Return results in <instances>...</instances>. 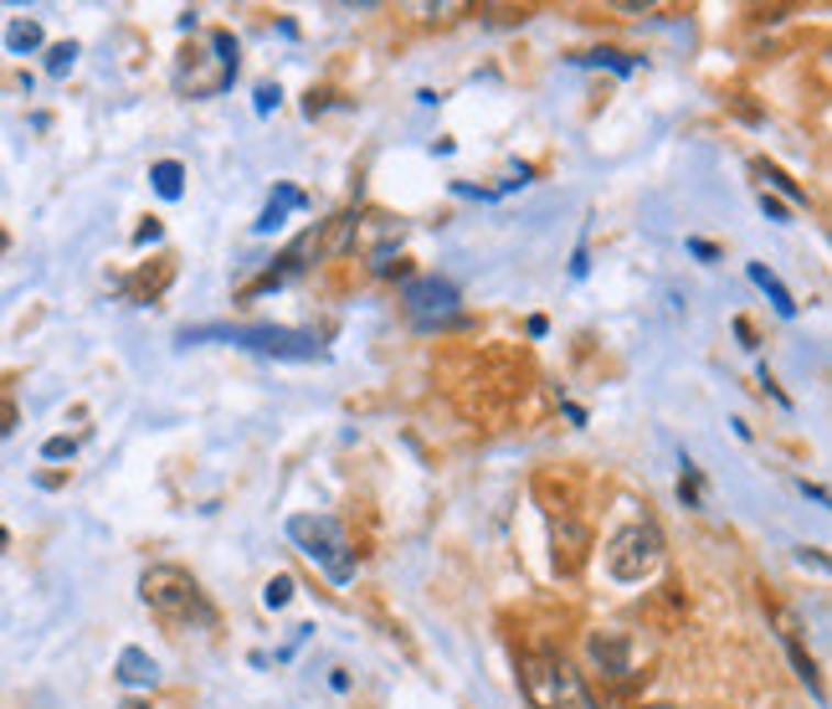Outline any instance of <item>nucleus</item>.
<instances>
[{"mask_svg": "<svg viewBox=\"0 0 832 709\" xmlns=\"http://www.w3.org/2000/svg\"><path fill=\"white\" fill-rule=\"evenodd\" d=\"M761 175H766V180H770V186H776V190H786V196H791V201H807V196H801V186H797V180H786V175L776 170V165H761Z\"/></svg>", "mask_w": 832, "mask_h": 709, "instance_id": "dca6fc26", "label": "nucleus"}, {"mask_svg": "<svg viewBox=\"0 0 832 709\" xmlns=\"http://www.w3.org/2000/svg\"><path fill=\"white\" fill-rule=\"evenodd\" d=\"M519 689L534 709H601L586 674L561 653H524L519 658Z\"/></svg>", "mask_w": 832, "mask_h": 709, "instance_id": "f03ea898", "label": "nucleus"}, {"mask_svg": "<svg viewBox=\"0 0 832 709\" xmlns=\"http://www.w3.org/2000/svg\"><path fill=\"white\" fill-rule=\"evenodd\" d=\"M761 211H766L770 221H786V206L776 201V196H766V190H761Z\"/></svg>", "mask_w": 832, "mask_h": 709, "instance_id": "a211bd4d", "label": "nucleus"}, {"mask_svg": "<svg viewBox=\"0 0 832 709\" xmlns=\"http://www.w3.org/2000/svg\"><path fill=\"white\" fill-rule=\"evenodd\" d=\"M5 47L11 52H36L42 47V26H36V21H11V26H5Z\"/></svg>", "mask_w": 832, "mask_h": 709, "instance_id": "ddd939ff", "label": "nucleus"}, {"mask_svg": "<svg viewBox=\"0 0 832 709\" xmlns=\"http://www.w3.org/2000/svg\"><path fill=\"white\" fill-rule=\"evenodd\" d=\"M5 545H11V535H5V524H0V551H5Z\"/></svg>", "mask_w": 832, "mask_h": 709, "instance_id": "4be33fe9", "label": "nucleus"}, {"mask_svg": "<svg viewBox=\"0 0 832 709\" xmlns=\"http://www.w3.org/2000/svg\"><path fill=\"white\" fill-rule=\"evenodd\" d=\"M401 303H407V314L422 324V330H437V324H447V319L457 314V288L447 284V278H411L407 293H401Z\"/></svg>", "mask_w": 832, "mask_h": 709, "instance_id": "0eeeda50", "label": "nucleus"}, {"mask_svg": "<svg viewBox=\"0 0 832 709\" xmlns=\"http://www.w3.org/2000/svg\"><path fill=\"white\" fill-rule=\"evenodd\" d=\"M751 278H755V284H761V288H766V293H770V303H776V314H797V299L786 293V288H781V278H776V273H770V268H761V263H751Z\"/></svg>", "mask_w": 832, "mask_h": 709, "instance_id": "9b49d317", "label": "nucleus"}, {"mask_svg": "<svg viewBox=\"0 0 832 709\" xmlns=\"http://www.w3.org/2000/svg\"><path fill=\"white\" fill-rule=\"evenodd\" d=\"M5 247H11V236H5V226H0V253H5Z\"/></svg>", "mask_w": 832, "mask_h": 709, "instance_id": "412c9836", "label": "nucleus"}, {"mask_svg": "<svg viewBox=\"0 0 832 709\" xmlns=\"http://www.w3.org/2000/svg\"><path fill=\"white\" fill-rule=\"evenodd\" d=\"M149 180H155V190L159 196H165V201H175V196H180V180H186V170H180V165H175V159H159L155 170H149Z\"/></svg>", "mask_w": 832, "mask_h": 709, "instance_id": "f8f14e48", "label": "nucleus"}, {"mask_svg": "<svg viewBox=\"0 0 832 709\" xmlns=\"http://www.w3.org/2000/svg\"><path fill=\"white\" fill-rule=\"evenodd\" d=\"M288 540H293L314 566H324V576H330L334 586H345L350 576H355V551H350V540H345V524L330 520V514H293V520H288Z\"/></svg>", "mask_w": 832, "mask_h": 709, "instance_id": "7ed1b4c3", "label": "nucleus"}, {"mask_svg": "<svg viewBox=\"0 0 832 709\" xmlns=\"http://www.w3.org/2000/svg\"><path fill=\"white\" fill-rule=\"evenodd\" d=\"M73 57H78V47H73V42L52 47V52H47V73H67V67H73Z\"/></svg>", "mask_w": 832, "mask_h": 709, "instance_id": "f3484780", "label": "nucleus"}, {"mask_svg": "<svg viewBox=\"0 0 832 709\" xmlns=\"http://www.w3.org/2000/svg\"><path fill=\"white\" fill-rule=\"evenodd\" d=\"M11 426H16V407H11V401H0V437H5Z\"/></svg>", "mask_w": 832, "mask_h": 709, "instance_id": "aec40b11", "label": "nucleus"}, {"mask_svg": "<svg viewBox=\"0 0 832 709\" xmlns=\"http://www.w3.org/2000/svg\"><path fill=\"white\" fill-rule=\"evenodd\" d=\"M124 709H144V705H124Z\"/></svg>", "mask_w": 832, "mask_h": 709, "instance_id": "b1692460", "label": "nucleus"}, {"mask_svg": "<svg viewBox=\"0 0 832 709\" xmlns=\"http://www.w3.org/2000/svg\"><path fill=\"white\" fill-rule=\"evenodd\" d=\"M678 494H684V505H705V489H699V468H689V463H684V484H678Z\"/></svg>", "mask_w": 832, "mask_h": 709, "instance_id": "4468645a", "label": "nucleus"}, {"mask_svg": "<svg viewBox=\"0 0 832 709\" xmlns=\"http://www.w3.org/2000/svg\"><path fill=\"white\" fill-rule=\"evenodd\" d=\"M643 709H674V705H643Z\"/></svg>", "mask_w": 832, "mask_h": 709, "instance_id": "5701e85b", "label": "nucleus"}, {"mask_svg": "<svg viewBox=\"0 0 832 709\" xmlns=\"http://www.w3.org/2000/svg\"><path fill=\"white\" fill-rule=\"evenodd\" d=\"M190 340H232V345H247L257 355H273V361H324V345L303 330H273V324H252V330H186Z\"/></svg>", "mask_w": 832, "mask_h": 709, "instance_id": "423d86ee", "label": "nucleus"}, {"mask_svg": "<svg viewBox=\"0 0 832 709\" xmlns=\"http://www.w3.org/2000/svg\"><path fill=\"white\" fill-rule=\"evenodd\" d=\"M155 674L159 668L144 647H124V653H119V678H124V684H155Z\"/></svg>", "mask_w": 832, "mask_h": 709, "instance_id": "9d476101", "label": "nucleus"}, {"mask_svg": "<svg viewBox=\"0 0 832 709\" xmlns=\"http://www.w3.org/2000/svg\"><path fill=\"white\" fill-rule=\"evenodd\" d=\"M190 63L175 73V88L190 98H217L236 78V42L226 32H206V52H186Z\"/></svg>", "mask_w": 832, "mask_h": 709, "instance_id": "20e7f679", "label": "nucleus"}, {"mask_svg": "<svg viewBox=\"0 0 832 709\" xmlns=\"http://www.w3.org/2000/svg\"><path fill=\"white\" fill-rule=\"evenodd\" d=\"M42 453H47V457H67V453H73V437H52Z\"/></svg>", "mask_w": 832, "mask_h": 709, "instance_id": "6ab92c4d", "label": "nucleus"}, {"mask_svg": "<svg viewBox=\"0 0 832 709\" xmlns=\"http://www.w3.org/2000/svg\"><path fill=\"white\" fill-rule=\"evenodd\" d=\"M591 658L601 674L628 678L632 674V638L628 632H591Z\"/></svg>", "mask_w": 832, "mask_h": 709, "instance_id": "6e6552de", "label": "nucleus"}, {"mask_svg": "<svg viewBox=\"0 0 832 709\" xmlns=\"http://www.w3.org/2000/svg\"><path fill=\"white\" fill-rule=\"evenodd\" d=\"M658 566H663V535L653 520H637V524H628V530H617L612 545H607V570H612V581H622V586L647 581Z\"/></svg>", "mask_w": 832, "mask_h": 709, "instance_id": "39448f33", "label": "nucleus"}, {"mask_svg": "<svg viewBox=\"0 0 832 709\" xmlns=\"http://www.w3.org/2000/svg\"><path fill=\"white\" fill-rule=\"evenodd\" d=\"M288 597H293V576H273V581H267V591H263V601H267V607H284Z\"/></svg>", "mask_w": 832, "mask_h": 709, "instance_id": "2eb2a0df", "label": "nucleus"}, {"mask_svg": "<svg viewBox=\"0 0 832 709\" xmlns=\"http://www.w3.org/2000/svg\"><path fill=\"white\" fill-rule=\"evenodd\" d=\"M586 545H591L586 524L555 520V570H561V576H576V570L586 566Z\"/></svg>", "mask_w": 832, "mask_h": 709, "instance_id": "1a4fd4ad", "label": "nucleus"}, {"mask_svg": "<svg viewBox=\"0 0 832 709\" xmlns=\"http://www.w3.org/2000/svg\"><path fill=\"white\" fill-rule=\"evenodd\" d=\"M140 597L170 632H211L217 628V607H211V597H206L201 581L180 566H149L140 576Z\"/></svg>", "mask_w": 832, "mask_h": 709, "instance_id": "f257e3e1", "label": "nucleus"}]
</instances>
